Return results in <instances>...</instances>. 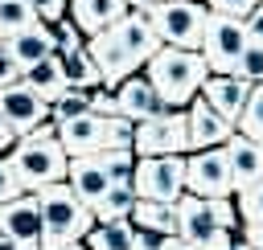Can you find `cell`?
<instances>
[{"label": "cell", "instance_id": "obj_14", "mask_svg": "<svg viewBox=\"0 0 263 250\" xmlns=\"http://www.w3.org/2000/svg\"><path fill=\"white\" fill-rule=\"evenodd\" d=\"M222 152H226V164H230V189L234 193H242L255 180H263V143L230 131V139L222 143Z\"/></svg>", "mask_w": 263, "mask_h": 250}, {"label": "cell", "instance_id": "obj_40", "mask_svg": "<svg viewBox=\"0 0 263 250\" xmlns=\"http://www.w3.org/2000/svg\"><path fill=\"white\" fill-rule=\"evenodd\" d=\"M132 250H160V238H156V234H144V230H136V238H132Z\"/></svg>", "mask_w": 263, "mask_h": 250}, {"label": "cell", "instance_id": "obj_9", "mask_svg": "<svg viewBox=\"0 0 263 250\" xmlns=\"http://www.w3.org/2000/svg\"><path fill=\"white\" fill-rule=\"evenodd\" d=\"M185 193L193 197H230V164L222 148L185 152Z\"/></svg>", "mask_w": 263, "mask_h": 250}, {"label": "cell", "instance_id": "obj_45", "mask_svg": "<svg viewBox=\"0 0 263 250\" xmlns=\"http://www.w3.org/2000/svg\"><path fill=\"white\" fill-rule=\"evenodd\" d=\"M58 250H86V246H82V242H74V246H58Z\"/></svg>", "mask_w": 263, "mask_h": 250}, {"label": "cell", "instance_id": "obj_18", "mask_svg": "<svg viewBox=\"0 0 263 250\" xmlns=\"http://www.w3.org/2000/svg\"><path fill=\"white\" fill-rule=\"evenodd\" d=\"M111 37L127 49V57H132L136 66H144V61L160 49V41H156V33H152L148 16H144V12H136V8H127V12L111 25Z\"/></svg>", "mask_w": 263, "mask_h": 250}, {"label": "cell", "instance_id": "obj_13", "mask_svg": "<svg viewBox=\"0 0 263 250\" xmlns=\"http://www.w3.org/2000/svg\"><path fill=\"white\" fill-rule=\"evenodd\" d=\"M247 94H251V82H247V78H238V74H210V78L201 82V90H197V98H201L214 115H222L230 127L238 123Z\"/></svg>", "mask_w": 263, "mask_h": 250}, {"label": "cell", "instance_id": "obj_36", "mask_svg": "<svg viewBox=\"0 0 263 250\" xmlns=\"http://www.w3.org/2000/svg\"><path fill=\"white\" fill-rule=\"evenodd\" d=\"M66 8H70V0H33V12L41 25H58L66 16Z\"/></svg>", "mask_w": 263, "mask_h": 250}, {"label": "cell", "instance_id": "obj_23", "mask_svg": "<svg viewBox=\"0 0 263 250\" xmlns=\"http://www.w3.org/2000/svg\"><path fill=\"white\" fill-rule=\"evenodd\" d=\"M53 57H58V66H62L66 90H99V86H103L95 61H90V53H86V45H82V49H70V53H53Z\"/></svg>", "mask_w": 263, "mask_h": 250}, {"label": "cell", "instance_id": "obj_11", "mask_svg": "<svg viewBox=\"0 0 263 250\" xmlns=\"http://www.w3.org/2000/svg\"><path fill=\"white\" fill-rule=\"evenodd\" d=\"M0 234L16 242L21 250H41V213H37L33 193H21L0 205Z\"/></svg>", "mask_w": 263, "mask_h": 250}, {"label": "cell", "instance_id": "obj_20", "mask_svg": "<svg viewBox=\"0 0 263 250\" xmlns=\"http://www.w3.org/2000/svg\"><path fill=\"white\" fill-rule=\"evenodd\" d=\"M66 184L86 201V205H95L107 189H111V176H107V168H103V156L95 152V156H70V164H66Z\"/></svg>", "mask_w": 263, "mask_h": 250}, {"label": "cell", "instance_id": "obj_7", "mask_svg": "<svg viewBox=\"0 0 263 250\" xmlns=\"http://www.w3.org/2000/svg\"><path fill=\"white\" fill-rule=\"evenodd\" d=\"M242 49H247V25L234 20V16L210 12L205 16V33H201V49H197L205 57L210 74H234Z\"/></svg>", "mask_w": 263, "mask_h": 250}, {"label": "cell", "instance_id": "obj_24", "mask_svg": "<svg viewBox=\"0 0 263 250\" xmlns=\"http://www.w3.org/2000/svg\"><path fill=\"white\" fill-rule=\"evenodd\" d=\"M132 238H136V225L123 217V221H95L82 238L86 250H132Z\"/></svg>", "mask_w": 263, "mask_h": 250}, {"label": "cell", "instance_id": "obj_44", "mask_svg": "<svg viewBox=\"0 0 263 250\" xmlns=\"http://www.w3.org/2000/svg\"><path fill=\"white\" fill-rule=\"evenodd\" d=\"M0 250H21V246H16V242H8V238L0 234Z\"/></svg>", "mask_w": 263, "mask_h": 250}, {"label": "cell", "instance_id": "obj_31", "mask_svg": "<svg viewBox=\"0 0 263 250\" xmlns=\"http://www.w3.org/2000/svg\"><path fill=\"white\" fill-rule=\"evenodd\" d=\"M103 135H107V148H132L136 123L123 115H103Z\"/></svg>", "mask_w": 263, "mask_h": 250}, {"label": "cell", "instance_id": "obj_17", "mask_svg": "<svg viewBox=\"0 0 263 250\" xmlns=\"http://www.w3.org/2000/svg\"><path fill=\"white\" fill-rule=\"evenodd\" d=\"M230 123L222 115H214L201 98H193L185 107V139H189V152H201V148H222L230 139Z\"/></svg>", "mask_w": 263, "mask_h": 250}, {"label": "cell", "instance_id": "obj_26", "mask_svg": "<svg viewBox=\"0 0 263 250\" xmlns=\"http://www.w3.org/2000/svg\"><path fill=\"white\" fill-rule=\"evenodd\" d=\"M132 209H136V189H132V184H111V189L90 205L95 221H123V217H132Z\"/></svg>", "mask_w": 263, "mask_h": 250}, {"label": "cell", "instance_id": "obj_5", "mask_svg": "<svg viewBox=\"0 0 263 250\" xmlns=\"http://www.w3.org/2000/svg\"><path fill=\"white\" fill-rule=\"evenodd\" d=\"M144 16H148V25H152V33H156L160 45L201 49L205 16H210V8H205L201 0H160V4H152Z\"/></svg>", "mask_w": 263, "mask_h": 250}, {"label": "cell", "instance_id": "obj_22", "mask_svg": "<svg viewBox=\"0 0 263 250\" xmlns=\"http://www.w3.org/2000/svg\"><path fill=\"white\" fill-rule=\"evenodd\" d=\"M136 230L144 234H156V238H173L177 234V205H164V201H136L132 217H127Z\"/></svg>", "mask_w": 263, "mask_h": 250}, {"label": "cell", "instance_id": "obj_38", "mask_svg": "<svg viewBox=\"0 0 263 250\" xmlns=\"http://www.w3.org/2000/svg\"><path fill=\"white\" fill-rule=\"evenodd\" d=\"M242 25H247V41H263V4H255L242 16Z\"/></svg>", "mask_w": 263, "mask_h": 250}, {"label": "cell", "instance_id": "obj_8", "mask_svg": "<svg viewBox=\"0 0 263 250\" xmlns=\"http://www.w3.org/2000/svg\"><path fill=\"white\" fill-rule=\"evenodd\" d=\"M136 156H185L189 139H185V111H160L152 119L136 123V139H132Z\"/></svg>", "mask_w": 263, "mask_h": 250}, {"label": "cell", "instance_id": "obj_39", "mask_svg": "<svg viewBox=\"0 0 263 250\" xmlns=\"http://www.w3.org/2000/svg\"><path fill=\"white\" fill-rule=\"evenodd\" d=\"M12 82H21V66L4 53V45H0V90L4 86H12Z\"/></svg>", "mask_w": 263, "mask_h": 250}, {"label": "cell", "instance_id": "obj_12", "mask_svg": "<svg viewBox=\"0 0 263 250\" xmlns=\"http://www.w3.org/2000/svg\"><path fill=\"white\" fill-rule=\"evenodd\" d=\"M86 53H90V61H95V70H99V82H103V90H115L123 78H132L140 66L127 57V49L111 37V29H103V33H95V37H86Z\"/></svg>", "mask_w": 263, "mask_h": 250}, {"label": "cell", "instance_id": "obj_37", "mask_svg": "<svg viewBox=\"0 0 263 250\" xmlns=\"http://www.w3.org/2000/svg\"><path fill=\"white\" fill-rule=\"evenodd\" d=\"M25 189L16 184V176H12V168H8V160H0V205L4 201H12V197H21Z\"/></svg>", "mask_w": 263, "mask_h": 250}, {"label": "cell", "instance_id": "obj_1", "mask_svg": "<svg viewBox=\"0 0 263 250\" xmlns=\"http://www.w3.org/2000/svg\"><path fill=\"white\" fill-rule=\"evenodd\" d=\"M238 213L230 197H193L181 193L177 201V238L185 250H226L234 242Z\"/></svg>", "mask_w": 263, "mask_h": 250}, {"label": "cell", "instance_id": "obj_25", "mask_svg": "<svg viewBox=\"0 0 263 250\" xmlns=\"http://www.w3.org/2000/svg\"><path fill=\"white\" fill-rule=\"evenodd\" d=\"M21 82L25 86H33L45 102H53L62 90H66V82H62V66H58V57L49 53V57H41V61H33L25 74H21Z\"/></svg>", "mask_w": 263, "mask_h": 250}, {"label": "cell", "instance_id": "obj_42", "mask_svg": "<svg viewBox=\"0 0 263 250\" xmlns=\"http://www.w3.org/2000/svg\"><path fill=\"white\" fill-rule=\"evenodd\" d=\"M152 4H160V0H127V8H136V12H148Z\"/></svg>", "mask_w": 263, "mask_h": 250}, {"label": "cell", "instance_id": "obj_2", "mask_svg": "<svg viewBox=\"0 0 263 250\" xmlns=\"http://www.w3.org/2000/svg\"><path fill=\"white\" fill-rule=\"evenodd\" d=\"M144 78H148L152 90L164 98V107L185 111V107L197 98L201 82L210 78V66H205V57H201L197 49H173V45H160V49L144 61Z\"/></svg>", "mask_w": 263, "mask_h": 250}, {"label": "cell", "instance_id": "obj_4", "mask_svg": "<svg viewBox=\"0 0 263 250\" xmlns=\"http://www.w3.org/2000/svg\"><path fill=\"white\" fill-rule=\"evenodd\" d=\"M66 164H70V156L62 152V143L53 135H21L8 148V168L25 193L66 180Z\"/></svg>", "mask_w": 263, "mask_h": 250}, {"label": "cell", "instance_id": "obj_15", "mask_svg": "<svg viewBox=\"0 0 263 250\" xmlns=\"http://www.w3.org/2000/svg\"><path fill=\"white\" fill-rule=\"evenodd\" d=\"M115 107H119V115L123 119H132V123H140V119H152V115H160V111H173V107H164V98L152 90V82L144 78V74H132V78H123L115 90Z\"/></svg>", "mask_w": 263, "mask_h": 250}, {"label": "cell", "instance_id": "obj_21", "mask_svg": "<svg viewBox=\"0 0 263 250\" xmlns=\"http://www.w3.org/2000/svg\"><path fill=\"white\" fill-rule=\"evenodd\" d=\"M123 12H127V0H70V8H66V16L74 20V29L82 37H95V33L111 29Z\"/></svg>", "mask_w": 263, "mask_h": 250}, {"label": "cell", "instance_id": "obj_46", "mask_svg": "<svg viewBox=\"0 0 263 250\" xmlns=\"http://www.w3.org/2000/svg\"><path fill=\"white\" fill-rule=\"evenodd\" d=\"M0 41H4V37H0Z\"/></svg>", "mask_w": 263, "mask_h": 250}, {"label": "cell", "instance_id": "obj_41", "mask_svg": "<svg viewBox=\"0 0 263 250\" xmlns=\"http://www.w3.org/2000/svg\"><path fill=\"white\" fill-rule=\"evenodd\" d=\"M12 143H16V135H12V127L4 123V115H0V156H4V152H8Z\"/></svg>", "mask_w": 263, "mask_h": 250}, {"label": "cell", "instance_id": "obj_34", "mask_svg": "<svg viewBox=\"0 0 263 250\" xmlns=\"http://www.w3.org/2000/svg\"><path fill=\"white\" fill-rule=\"evenodd\" d=\"M49 37H53V53H70V49H82V45H86L70 16H62L58 25H49Z\"/></svg>", "mask_w": 263, "mask_h": 250}, {"label": "cell", "instance_id": "obj_29", "mask_svg": "<svg viewBox=\"0 0 263 250\" xmlns=\"http://www.w3.org/2000/svg\"><path fill=\"white\" fill-rule=\"evenodd\" d=\"M103 168L111 176V184H132V172H136V152L132 148H103Z\"/></svg>", "mask_w": 263, "mask_h": 250}, {"label": "cell", "instance_id": "obj_6", "mask_svg": "<svg viewBox=\"0 0 263 250\" xmlns=\"http://www.w3.org/2000/svg\"><path fill=\"white\" fill-rule=\"evenodd\" d=\"M132 189H136V201L177 205L185 193V156H136Z\"/></svg>", "mask_w": 263, "mask_h": 250}, {"label": "cell", "instance_id": "obj_30", "mask_svg": "<svg viewBox=\"0 0 263 250\" xmlns=\"http://www.w3.org/2000/svg\"><path fill=\"white\" fill-rule=\"evenodd\" d=\"M33 20H37L33 0H0V37H8L16 29H29Z\"/></svg>", "mask_w": 263, "mask_h": 250}, {"label": "cell", "instance_id": "obj_19", "mask_svg": "<svg viewBox=\"0 0 263 250\" xmlns=\"http://www.w3.org/2000/svg\"><path fill=\"white\" fill-rule=\"evenodd\" d=\"M4 53L21 66V74L33 66V61H41V57H49L53 53V37H49V25H41V20H33L29 29H16V33H8L4 41Z\"/></svg>", "mask_w": 263, "mask_h": 250}, {"label": "cell", "instance_id": "obj_28", "mask_svg": "<svg viewBox=\"0 0 263 250\" xmlns=\"http://www.w3.org/2000/svg\"><path fill=\"white\" fill-rule=\"evenodd\" d=\"M90 111V90H62L53 102H49V119L53 123H66V119H78Z\"/></svg>", "mask_w": 263, "mask_h": 250}, {"label": "cell", "instance_id": "obj_10", "mask_svg": "<svg viewBox=\"0 0 263 250\" xmlns=\"http://www.w3.org/2000/svg\"><path fill=\"white\" fill-rule=\"evenodd\" d=\"M0 115H4V123L12 127V135L21 139V135L37 131V127L49 119V102H45L33 86L12 82V86H4V90H0Z\"/></svg>", "mask_w": 263, "mask_h": 250}, {"label": "cell", "instance_id": "obj_3", "mask_svg": "<svg viewBox=\"0 0 263 250\" xmlns=\"http://www.w3.org/2000/svg\"><path fill=\"white\" fill-rule=\"evenodd\" d=\"M37 197V213H41V250H58V246H74L86 238V230L95 225L90 205L66 184H45L33 193Z\"/></svg>", "mask_w": 263, "mask_h": 250}, {"label": "cell", "instance_id": "obj_43", "mask_svg": "<svg viewBox=\"0 0 263 250\" xmlns=\"http://www.w3.org/2000/svg\"><path fill=\"white\" fill-rule=\"evenodd\" d=\"M226 250H251V246H247V242H242V238H234V242H230V246H226Z\"/></svg>", "mask_w": 263, "mask_h": 250}, {"label": "cell", "instance_id": "obj_35", "mask_svg": "<svg viewBox=\"0 0 263 250\" xmlns=\"http://www.w3.org/2000/svg\"><path fill=\"white\" fill-rule=\"evenodd\" d=\"M210 12H218V16H234V20H242L255 4H263V0H201Z\"/></svg>", "mask_w": 263, "mask_h": 250}, {"label": "cell", "instance_id": "obj_16", "mask_svg": "<svg viewBox=\"0 0 263 250\" xmlns=\"http://www.w3.org/2000/svg\"><path fill=\"white\" fill-rule=\"evenodd\" d=\"M53 139L62 143V152H66V156H95V152H103V148H107L103 115L86 111V115H78V119H66V123H58Z\"/></svg>", "mask_w": 263, "mask_h": 250}, {"label": "cell", "instance_id": "obj_27", "mask_svg": "<svg viewBox=\"0 0 263 250\" xmlns=\"http://www.w3.org/2000/svg\"><path fill=\"white\" fill-rule=\"evenodd\" d=\"M234 131L247 135V139H255V143H263V82L251 86V94H247V102H242V115H238Z\"/></svg>", "mask_w": 263, "mask_h": 250}, {"label": "cell", "instance_id": "obj_32", "mask_svg": "<svg viewBox=\"0 0 263 250\" xmlns=\"http://www.w3.org/2000/svg\"><path fill=\"white\" fill-rule=\"evenodd\" d=\"M234 74H238V78H247L251 86H255V82H263V41H247V49H242V57H238Z\"/></svg>", "mask_w": 263, "mask_h": 250}, {"label": "cell", "instance_id": "obj_33", "mask_svg": "<svg viewBox=\"0 0 263 250\" xmlns=\"http://www.w3.org/2000/svg\"><path fill=\"white\" fill-rule=\"evenodd\" d=\"M234 213H238V221H242V225H247V221H263V180H255L251 189H242V193H238Z\"/></svg>", "mask_w": 263, "mask_h": 250}]
</instances>
